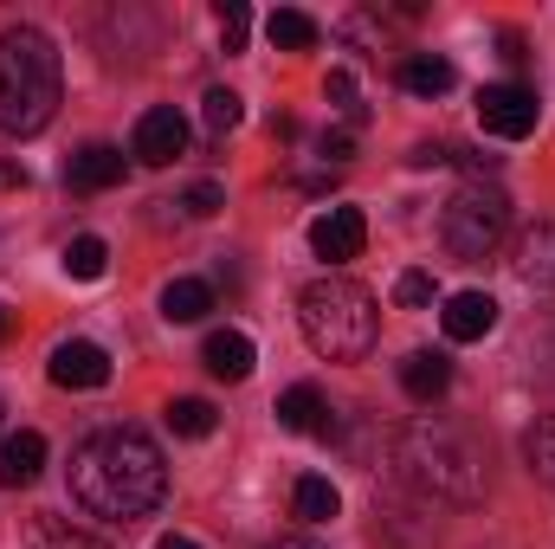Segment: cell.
<instances>
[{"label":"cell","mask_w":555,"mask_h":549,"mask_svg":"<svg viewBox=\"0 0 555 549\" xmlns=\"http://www.w3.org/2000/svg\"><path fill=\"white\" fill-rule=\"evenodd\" d=\"M26 549H104L91 531H78L72 518H33L26 531Z\"/></svg>","instance_id":"21"},{"label":"cell","mask_w":555,"mask_h":549,"mask_svg":"<svg viewBox=\"0 0 555 549\" xmlns=\"http://www.w3.org/2000/svg\"><path fill=\"white\" fill-rule=\"evenodd\" d=\"M291 511H297L304 524H330V518L343 511V491H336L330 478H297V491H291Z\"/></svg>","instance_id":"19"},{"label":"cell","mask_w":555,"mask_h":549,"mask_svg":"<svg viewBox=\"0 0 555 549\" xmlns=\"http://www.w3.org/2000/svg\"><path fill=\"white\" fill-rule=\"evenodd\" d=\"M65 272L85 278V284H91V278H104V272H111V246H104L98 233H78V240L65 246Z\"/></svg>","instance_id":"23"},{"label":"cell","mask_w":555,"mask_h":549,"mask_svg":"<svg viewBox=\"0 0 555 549\" xmlns=\"http://www.w3.org/2000/svg\"><path fill=\"white\" fill-rule=\"evenodd\" d=\"M46 375H52L59 388H104V382H111V356H104L98 343L72 336V343H59V349H52Z\"/></svg>","instance_id":"9"},{"label":"cell","mask_w":555,"mask_h":549,"mask_svg":"<svg viewBox=\"0 0 555 549\" xmlns=\"http://www.w3.org/2000/svg\"><path fill=\"white\" fill-rule=\"evenodd\" d=\"M214 310V284L207 278H175L168 291H162V317L168 323H201Z\"/></svg>","instance_id":"18"},{"label":"cell","mask_w":555,"mask_h":549,"mask_svg":"<svg viewBox=\"0 0 555 549\" xmlns=\"http://www.w3.org/2000/svg\"><path fill=\"white\" fill-rule=\"evenodd\" d=\"M266 33H272V46H278V52H310L323 26H317L310 13H297V7H278L272 20H266Z\"/></svg>","instance_id":"20"},{"label":"cell","mask_w":555,"mask_h":549,"mask_svg":"<svg viewBox=\"0 0 555 549\" xmlns=\"http://www.w3.org/2000/svg\"><path fill=\"white\" fill-rule=\"evenodd\" d=\"M439 330H446L452 343H485V336L498 330V297H491V291H459V297H446Z\"/></svg>","instance_id":"10"},{"label":"cell","mask_w":555,"mask_h":549,"mask_svg":"<svg viewBox=\"0 0 555 549\" xmlns=\"http://www.w3.org/2000/svg\"><path fill=\"white\" fill-rule=\"evenodd\" d=\"M117 181H124V149H111V142H85L65 162V188H78V194H104Z\"/></svg>","instance_id":"11"},{"label":"cell","mask_w":555,"mask_h":549,"mask_svg":"<svg viewBox=\"0 0 555 549\" xmlns=\"http://www.w3.org/2000/svg\"><path fill=\"white\" fill-rule=\"evenodd\" d=\"M59 98H65L59 46L39 26H7L0 33V130L39 137L59 117Z\"/></svg>","instance_id":"3"},{"label":"cell","mask_w":555,"mask_h":549,"mask_svg":"<svg viewBox=\"0 0 555 549\" xmlns=\"http://www.w3.org/2000/svg\"><path fill=\"white\" fill-rule=\"evenodd\" d=\"M395 478L433 505H478L485 498V446L465 426L420 413L395 433Z\"/></svg>","instance_id":"2"},{"label":"cell","mask_w":555,"mask_h":549,"mask_svg":"<svg viewBox=\"0 0 555 549\" xmlns=\"http://www.w3.org/2000/svg\"><path fill=\"white\" fill-rule=\"evenodd\" d=\"M201 117H207V130H214V137H227V130H233V124L246 117V104H240L233 91H207V104H201Z\"/></svg>","instance_id":"26"},{"label":"cell","mask_w":555,"mask_h":549,"mask_svg":"<svg viewBox=\"0 0 555 549\" xmlns=\"http://www.w3.org/2000/svg\"><path fill=\"white\" fill-rule=\"evenodd\" d=\"M478 124H485V137L498 142H524L537 124H543V104H537V91L530 85H485L478 91Z\"/></svg>","instance_id":"6"},{"label":"cell","mask_w":555,"mask_h":549,"mask_svg":"<svg viewBox=\"0 0 555 549\" xmlns=\"http://www.w3.org/2000/svg\"><path fill=\"white\" fill-rule=\"evenodd\" d=\"M395 304L401 310H433V272H401L395 278Z\"/></svg>","instance_id":"27"},{"label":"cell","mask_w":555,"mask_h":549,"mask_svg":"<svg viewBox=\"0 0 555 549\" xmlns=\"http://www.w3.org/2000/svg\"><path fill=\"white\" fill-rule=\"evenodd\" d=\"M155 549H201V544H188V537H162Z\"/></svg>","instance_id":"34"},{"label":"cell","mask_w":555,"mask_h":549,"mask_svg":"<svg viewBox=\"0 0 555 549\" xmlns=\"http://www.w3.org/2000/svg\"><path fill=\"white\" fill-rule=\"evenodd\" d=\"M524 459H530V472L555 485V413H543L537 426H530V439H524Z\"/></svg>","instance_id":"24"},{"label":"cell","mask_w":555,"mask_h":549,"mask_svg":"<svg viewBox=\"0 0 555 549\" xmlns=\"http://www.w3.org/2000/svg\"><path fill=\"white\" fill-rule=\"evenodd\" d=\"M317 155H323V162H336V168H343V162H349V155H356V130H323V137H317Z\"/></svg>","instance_id":"30"},{"label":"cell","mask_w":555,"mask_h":549,"mask_svg":"<svg viewBox=\"0 0 555 549\" xmlns=\"http://www.w3.org/2000/svg\"><path fill=\"white\" fill-rule=\"evenodd\" d=\"M181 207H188V214H194V220H214V214H220V207H227V194H220V188H214V181H194V188H188V194H181Z\"/></svg>","instance_id":"28"},{"label":"cell","mask_w":555,"mask_h":549,"mask_svg":"<svg viewBox=\"0 0 555 549\" xmlns=\"http://www.w3.org/2000/svg\"><path fill=\"white\" fill-rule=\"evenodd\" d=\"M0 188H26V168L20 162H0Z\"/></svg>","instance_id":"31"},{"label":"cell","mask_w":555,"mask_h":549,"mask_svg":"<svg viewBox=\"0 0 555 549\" xmlns=\"http://www.w3.org/2000/svg\"><path fill=\"white\" fill-rule=\"evenodd\" d=\"M214 426H220L214 401H201V395H181V401H168V433H181V439H207Z\"/></svg>","instance_id":"22"},{"label":"cell","mask_w":555,"mask_h":549,"mask_svg":"<svg viewBox=\"0 0 555 549\" xmlns=\"http://www.w3.org/2000/svg\"><path fill=\"white\" fill-rule=\"evenodd\" d=\"M511 272L524 278V284H537V291H555V220H537V227L517 240Z\"/></svg>","instance_id":"13"},{"label":"cell","mask_w":555,"mask_h":549,"mask_svg":"<svg viewBox=\"0 0 555 549\" xmlns=\"http://www.w3.org/2000/svg\"><path fill=\"white\" fill-rule=\"evenodd\" d=\"M201 362H207L220 382H246V375H253V362H259V349H253V336H246V330H214V336H207V349H201Z\"/></svg>","instance_id":"15"},{"label":"cell","mask_w":555,"mask_h":549,"mask_svg":"<svg viewBox=\"0 0 555 549\" xmlns=\"http://www.w3.org/2000/svg\"><path fill=\"white\" fill-rule=\"evenodd\" d=\"M511 233V201L504 188H485V181H465L446 207H439V240L452 259H491Z\"/></svg>","instance_id":"5"},{"label":"cell","mask_w":555,"mask_h":549,"mask_svg":"<svg viewBox=\"0 0 555 549\" xmlns=\"http://www.w3.org/2000/svg\"><path fill=\"white\" fill-rule=\"evenodd\" d=\"M395 78H401V91H414V98H446V91H452V59H439V52H408Z\"/></svg>","instance_id":"17"},{"label":"cell","mask_w":555,"mask_h":549,"mask_svg":"<svg viewBox=\"0 0 555 549\" xmlns=\"http://www.w3.org/2000/svg\"><path fill=\"white\" fill-rule=\"evenodd\" d=\"M272 549H323V544H317V537H278Z\"/></svg>","instance_id":"32"},{"label":"cell","mask_w":555,"mask_h":549,"mask_svg":"<svg viewBox=\"0 0 555 549\" xmlns=\"http://www.w3.org/2000/svg\"><path fill=\"white\" fill-rule=\"evenodd\" d=\"M362 240H369L362 207H330V214H317V220H310V253H317V259H330V266L356 259V253H362Z\"/></svg>","instance_id":"8"},{"label":"cell","mask_w":555,"mask_h":549,"mask_svg":"<svg viewBox=\"0 0 555 549\" xmlns=\"http://www.w3.org/2000/svg\"><path fill=\"white\" fill-rule=\"evenodd\" d=\"M181 149H188V117H181L175 104H155V111H142V117H137V142H130V155H137V162L168 168Z\"/></svg>","instance_id":"7"},{"label":"cell","mask_w":555,"mask_h":549,"mask_svg":"<svg viewBox=\"0 0 555 549\" xmlns=\"http://www.w3.org/2000/svg\"><path fill=\"white\" fill-rule=\"evenodd\" d=\"M297 323H304V343L323 356V362H362L382 336V310H375V291H362L356 278L323 272L304 284L297 297Z\"/></svg>","instance_id":"4"},{"label":"cell","mask_w":555,"mask_h":549,"mask_svg":"<svg viewBox=\"0 0 555 549\" xmlns=\"http://www.w3.org/2000/svg\"><path fill=\"white\" fill-rule=\"evenodd\" d=\"M246 33H253V13L233 0V7H220V39H227V52H240L246 46Z\"/></svg>","instance_id":"29"},{"label":"cell","mask_w":555,"mask_h":549,"mask_svg":"<svg viewBox=\"0 0 555 549\" xmlns=\"http://www.w3.org/2000/svg\"><path fill=\"white\" fill-rule=\"evenodd\" d=\"M39 472H46V439H39L33 426L7 433V439H0V485L20 491V485H33Z\"/></svg>","instance_id":"14"},{"label":"cell","mask_w":555,"mask_h":549,"mask_svg":"<svg viewBox=\"0 0 555 549\" xmlns=\"http://www.w3.org/2000/svg\"><path fill=\"white\" fill-rule=\"evenodd\" d=\"M323 98H330V104L349 117V130H356V124H369V111H362V91H356V78H349V72H330V78H323Z\"/></svg>","instance_id":"25"},{"label":"cell","mask_w":555,"mask_h":549,"mask_svg":"<svg viewBox=\"0 0 555 549\" xmlns=\"http://www.w3.org/2000/svg\"><path fill=\"white\" fill-rule=\"evenodd\" d=\"M72 498L91 518H149L168 498V465L162 446L142 426H98L78 452H72Z\"/></svg>","instance_id":"1"},{"label":"cell","mask_w":555,"mask_h":549,"mask_svg":"<svg viewBox=\"0 0 555 549\" xmlns=\"http://www.w3.org/2000/svg\"><path fill=\"white\" fill-rule=\"evenodd\" d=\"M401 388L414 395L420 408H433V401L452 388V362H446V356H433V349H414V356L401 362Z\"/></svg>","instance_id":"16"},{"label":"cell","mask_w":555,"mask_h":549,"mask_svg":"<svg viewBox=\"0 0 555 549\" xmlns=\"http://www.w3.org/2000/svg\"><path fill=\"white\" fill-rule=\"evenodd\" d=\"M7 336H13V310L0 304V343H7Z\"/></svg>","instance_id":"33"},{"label":"cell","mask_w":555,"mask_h":549,"mask_svg":"<svg viewBox=\"0 0 555 549\" xmlns=\"http://www.w3.org/2000/svg\"><path fill=\"white\" fill-rule=\"evenodd\" d=\"M278 426H284V433L336 439V413H330V401H323L310 382H297V388H284V395H278Z\"/></svg>","instance_id":"12"}]
</instances>
